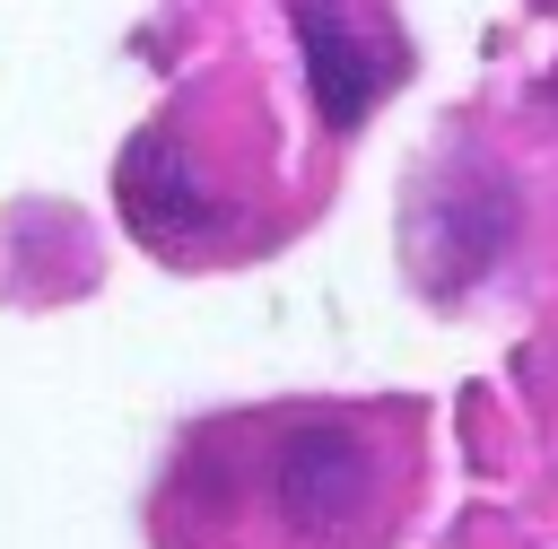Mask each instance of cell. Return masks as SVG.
<instances>
[{
  "label": "cell",
  "instance_id": "obj_1",
  "mask_svg": "<svg viewBox=\"0 0 558 549\" xmlns=\"http://www.w3.org/2000/svg\"><path fill=\"white\" fill-rule=\"evenodd\" d=\"M262 514L288 540H349L384 505V453L349 418H288L253 462Z\"/></svg>",
  "mask_w": 558,
  "mask_h": 549
},
{
  "label": "cell",
  "instance_id": "obj_2",
  "mask_svg": "<svg viewBox=\"0 0 558 549\" xmlns=\"http://www.w3.org/2000/svg\"><path fill=\"white\" fill-rule=\"evenodd\" d=\"M288 17H296V52H305V78H314L323 122H340V131H349V122L384 96L392 52L349 17V0H288Z\"/></svg>",
  "mask_w": 558,
  "mask_h": 549
},
{
  "label": "cell",
  "instance_id": "obj_3",
  "mask_svg": "<svg viewBox=\"0 0 558 549\" xmlns=\"http://www.w3.org/2000/svg\"><path fill=\"white\" fill-rule=\"evenodd\" d=\"M122 218L148 244H201V235H218V192L201 183V166L183 157L174 131L131 139V157H122Z\"/></svg>",
  "mask_w": 558,
  "mask_h": 549
}]
</instances>
